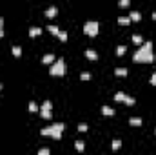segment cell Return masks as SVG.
<instances>
[{
	"label": "cell",
	"mask_w": 156,
	"mask_h": 155,
	"mask_svg": "<svg viewBox=\"0 0 156 155\" xmlns=\"http://www.w3.org/2000/svg\"><path fill=\"white\" fill-rule=\"evenodd\" d=\"M98 31H100V26H98V22H95V20H89V22L84 24V33L87 37H96Z\"/></svg>",
	"instance_id": "obj_4"
},
{
	"label": "cell",
	"mask_w": 156,
	"mask_h": 155,
	"mask_svg": "<svg viewBox=\"0 0 156 155\" xmlns=\"http://www.w3.org/2000/svg\"><path fill=\"white\" fill-rule=\"evenodd\" d=\"M129 4H131V0H118L120 7H129Z\"/></svg>",
	"instance_id": "obj_23"
},
{
	"label": "cell",
	"mask_w": 156,
	"mask_h": 155,
	"mask_svg": "<svg viewBox=\"0 0 156 155\" xmlns=\"http://www.w3.org/2000/svg\"><path fill=\"white\" fill-rule=\"evenodd\" d=\"M53 104H51V100H44V104L40 106V115H42V119H51V115H53Z\"/></svg>",
	"instance_id": "obj_5"
},
{
	"label": "cell",
	"mask_w": 156,
	"mask_h": 155,
	"mask_svg": "<svg viewBox=\"0 0 156 155\" xmlns=\"http://www.w3.org/2000/svg\"><path fill=\"white\" fill-rule=\"evenodd\" d=\"M102 113H103V115L113 117V115H114V110H113V108H109V106H102Z\"/></svg>",
	"instance_id": "obj_12"
},
{
	"label": "cell",
	"mask_w": 156,
	"mask_h": 155,
	"mask_svg": "<svg viewBox=\"0 0 156 155\" xmlns=\"http://www.w3.org/2000/svg\"><path fill=\"white\" fill-rule=\"evenodd\" d=\"M66 130V124H62V122H56L53 124V126H49V128H42L40 130V133H42L44 137H53L55 141H60L62 139V131Z\"/></svg>",
	"instance_id": "obj_2"
},
{
	"label": "cell",
	"mask_w": 156,
	"mask_h": 155,
	"mask_svg": "<svg viewBox=\"0 0 156 155\" xmlns=\"http://www.w3.org/2000/svg\"><path fill=\"white\" fill-rule=\"evenodd\" d=\"M85 57L89 60H98V53H96V51H93V49H85Z\"/></svg>",
	"instance_id": "obj_8"
},
{
	"label": "cell",
	"mask_w": 156,
	"mask_h": 155,
	"mask_svg": "<svg viewBox=\"0 0 156 155\" xmlns=\"http://www.w3.org/2000/svg\"><path fill=\"white\" fill-rule=\"evenodd\" d=\"M55 60H56V58H55V55H53V53H49V55H44V58H42V62H44V64H49V66L53 64Z\"/></svg>",
	"instance_id": "obj_9"
},
{
	"label": "cell",
	"mask_w": 156,
	"mask_h": 155,
	"mask_svg": "<svg viewBox=\"0 0 156 155\" xmlns=\"http://www.w3.org/2000/svg\"><path fill=\"white\" fill-rule=\"evenodd\" d=\"M11 53H13L15 57H20V55H22V49H20L18 46H13V48H11Z\"/></svg>",
	"instance_id": "obj_19"
},
{
	"label": "cell",
	"mask_w": 156,
	"mask_h": 155,
	"mask_svg": "<svg viewBox=\"0 0 156 155\" xmlns=\"http://www.w3.org/2000/svg\"><path fill=\"white\" fill-rule=\"evenodd\" d=\"M4 37V20H2V17H0V38Z\"/></svg>",
	"instance_id": "obj_24"
},
{
	"label": "cell",
	"mask_w": 156,
	"mask_h": 155,
	"mask_svg": "<svg viewBox=\"0 0 156 155\" xmlns=\"http://www.w3.org/2000/svg\"><path fill=\"white\" fill-rule=\"evenodd\" d=\"M49 31H51L53 35H58V31H60V29H58L56 26H49Z\"/></svg>",
	"instance_id": "obj_27"
},
{
	"label": "cell",
	"mask_w": 156,
	"mask_h": 155,
	"mask_svg": "<svg viewBox=\"0 0 156 155\" xmlns=\"http://www.w3.org/2000/svg\"><path fill=\"white\" fill-rule=\"evenodd\" d=\"M60 40H62V42H66V40H67V33H66V31H58V35H56Z\"/></svg>",
	"instance_id": "obj_20"
},
{
	"label": "cell",
	"mask_w": 156,
	"mask_h": 155,
	"mask_svg": "<svg viewBox=\"0 0 156 155\" xmlns=\"http://www.w3.org/2000/svg\"><path fill=\"white\" fill-rule=\"evenodd\" d=\"M49 148H42V150H38V155H49Z\"/></svg>",
	"instance_id": "obj_26"
},
{
	"label": "cell",
	"mask_w": 156,
	"mask_h": 155,
	"mask_svg": "<svg viewBox=\"0 0 156 155\" xmlns=\"http://www.w3.org/2000/svg\"><path fill=\"white\" fill-rule=\"evenodd\" d=\"M113 99H114V100H116V102H125V104H127V106H132V104H134V102H136V100H134L132 97H129V95H125V93H123V91H118V93H116V95H114Z\"/></svg>",
	"instance_id": "obj_6"
},
{
	"label": "cell",
	"mask_w": 156,
	"mask_h": 155,
	"mask_svg": "<svg viewBox=\"0 0 156 155\" xmlns=\"http://www.w3.org/2000/svg\"><path fill=\"white\" fill-rule=\"evenodd\" d=\"M66 71H67V66H66L64 60H55L49 66V73L53 77H62V75H66Z\"/></svg>",
	"instance_id": "obj_3"
},
{
	"label": "cell",
	"mask_w": 156,
	"mask_h": 155,
	"mask_svg": "<svg viewBox=\"0 0 156 155\" xmlns=\"http://www.w3.org/2000/svg\"><path fill=\"white\" fill-rule=\"evenodd\" d=\"M29 111L31 113H36V111H40V106L36 104V102H29Z\"/></svg>",
	"instance_id": "obj_17"
},
{
	"label": "cell",
	"mask_w": 156,
	"mask_h": 155,
	"mask_svg": "<svg viewBox=\"0 0 156 155\" xmlns=\"http://www.w3.org/2000/svg\"><path fill=\"white\" fill-rule=\"evenodd\" d=\"M0 89H2V84H0Z\"/></svg>",
	"instance_id": "obj_31"
},
{
	"label": "cell",
	"mask_w": 156,
	"mask_h": 155,
	"mask_svg": "<svg viewBox=\"0 0 156 155\" xmlns=\"http://www.w3.org/2000/svg\"><path fill=\"white\" fill-rule=\"evenodd\" d=\"M131 40H132V42H134V44H138V46H142V44H143V38H142L140 35H136V33H134V35H132V38H131Z\"/></svg>",
	"instance_id": "obj_16"
},
{
	"label": "cell",
	"mask_w": 156,
	"mask_h": 155,
	"mask_svg": "<svg viewBox=\"0 0 156 155\" xmlns=\"http://www.w3.org/2000/svg\"><path fill=\"white\" fill-rule=\"evenodd\" d=\"M129 124H131V126H142V119H138V117H131L129 119Z\"/></svg>",
	"instance_id": "obj_13"
},
{
	"label": "cell",
	"mask_w": 156,
	"mask_h": 155,
	"mask_svg": "<svg viewBox=\"0 0 156 155\" xmlns=\"http://www.w3.org/2000/svg\"><path fill=\"white\" fill-rule=\"evenodd\" d=\"M75 148H76L78 151H84L85 146H84V142H82V141H76V142H75Z\"/></svg>",
	"instance_id": "obj_21"
},
{
	"label": "cell",
	"mask_w": 156,
	"mask_h": 155,
	"mask_svg": "<svg viewBox=\"0 0 156 155\" xmlns=\"http://www.w3.org/2000/svg\"><path fill=\"white\" fill-rule=\"evenodd\" d=\"M78 131H87V124H85V122L78 124Z\"/></svg>",
	"instance_id": "obj_25"
},
{
	"label": "cell",
	"mask_w": 156,
	"mask_h": 155,
	"mask_svg": "<svg viewBox=\"0 0 156 155\" xmlns=\"http://www.w3.org/2000/svg\"><path fill=\"white\" fill-rule=\"evenodd\" d=\"M114 75H116V77H125V75H127V69H123V68H116V69H114Z\"/></svg>",
	"instance_id": "obj_15"
},
{
	"label": "cell",
	"mask_w": 156,
	"mask_h": 155,
	"mask_svg": "<svg viewBox=\"0 0 156 155\" xmlns=\"http://www.w3.org/2000/svg\"><path fill=\"white\" fill-rule=\"evenodd\" d=\"M120 146H122V141H118V139H114V141H113V150L116 151V150H118Z\"/></svg>",
	"instance_id": "obj_22"
},
{
	"label": "cell",
	"mask_w": 156,
	"mask_h": 155,
	"mask_svg": "<svg viewBox=\"0 0 156 155\" xmlns=\"http://www.w3.org/2000/svg\"><path fill=\"white\" fill-rule=\"evenodd\" d=\"M129 18H131V22H140V20H142V15H140L138 11H131V13H129Z\"/></svg>",
	"instance_id": "obj_7"
},
{
	"label": "cell",
	"mask_w": 156,
	"mask_h": 155,
	"mask_svg": "<svg viewBox=\"0 0 156 155\" xmlns=\"http://www.w3.org/2000/svg\"><path fill=\"white\" fill-rule=\"evenodd\" d=\"M80 79H82V80H89V79H91V75L85 71V73H82V75H80Z\"/></svg>",
	"instance_id": "obj_28"
},
{
	"label": "cell",
	"mask_w": 156,
	"mask_h": 155,
	"mask_svg": "<svg viewBox=\"0 0 156 155\" xmlns=\"http://www.w3.org/2000/svg\"><path fill=\"white\" fill-rule=\"evenodd\" d=\"M152 18H154V20H156V13H152Z\"/></svg>",
	"instance_id": "obj_30"
},
{
	"label": "cell",
	"mask_w": 156,
	"mask_h": 155,
	"mask_svg": "<svg viewBox=\"0 0 156 155\" xmlns=\"http://www.w3.org/2000/svg\"><path fill=\"white\" fill-rule=\"evenodd\" d=\"M118 24H122V26H129V24H131V18H129V17H118Z\"/></svg>",
	"instance_id": "obj_14"
},
{
	"label": "cell",
	"mask_w": 156,
	"mask_h": 155,
	"mask_svg": "<svg viewBox=\"0 0 156 155\" xmlns=\"http://www.w3.org/2000/svg\"><path fill=\"white\" fill-rule=\"evenodd\" d=\"M125 51H127V46H118L116 48V55L122 57V55H125Z\"/></svg>",
	"instance_id": "obj_18"
},
{
	"label": "cell",
	"mask_w": 156,
	"mask_h": 155,
	"mask_svg": "<svg viewBox=\"0 0 156 155\" xmlns=\"http://www.w3.org/2000/svg\"><path fill=\"white\" fill-rule=\"evenodd\" d=\"M134 62H140V64H147V62H152L154 60V55H152V44L151 42H143L142 48L134 53L132 57Z\"/></svg>",
	"instance_id": "obj_1"
},
{
	"label": "cell",
	"mask_w": 156,
	"mask_h": 155,
	"mask_svg": "<svg viewBox=\"0 0 156 155\" xmlns=\"http://www.w3.org/2000/svg\"><path fill=\"white\" fill-rule=\"evenodd\" d=\"M38 35H42V29H40V27H31L29 29V37H38Z\"/></svg>",
	"instance_id": "obj_11"
},
{
	"label": "cell",
	"mask_w": 156,
	"mask_h": 155,
	"mask_svg": "<svg viewBox=\"0 0 156 155\" xmlns=\"http://www.w3.org/2000/svg\"><path fill=\"white\" fill-rule=\"evenodd\" d=\"M151 84H152V86H156V71H154V75L151 77Z\"/></svg>",
	"instance_id": "obj_29"
},
{
	"label": "cell",
	"mask_w": 156,
	"mask_h": 155,
	"mask_svg": "<svg viewBox=\"0 0 156 155\" xmlns=\"http://www.w3.org/2000/svg\"><path fill=\"white\" fill-rule=\"evenodd\" d=\"M56 13H58V9H56V7H49V9H46V17H47V18L56 17Z\"/></svg>",
	"instance_id": "obj_10"
}]
</instances>
